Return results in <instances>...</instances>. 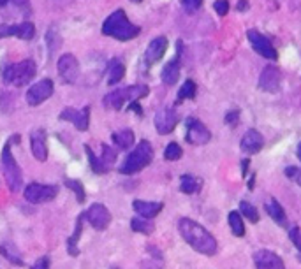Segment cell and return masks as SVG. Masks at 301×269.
<instances>
[{
    "label": "cell",
    "mask_w": 301,
    "mask_h": 269,
    "mask_svg": "<svg viewBox=\"0 0 301 269\" xmlns=\"http://www.w3.org/2000/svg\"><path fill=\"white\" fill-rule=\"evenodd\" d=\"M65 185H67L69 188L72 190L74 194H76V199L78 202H85L86 199V194H85V188H83V183L81 181H78V180H65Z\"/></svg>",
    "instance_id": "cell-35"
},
{
    "label": "cell",
    "mask_w": 301,
    "mask_h": 269,
    "mask_svg": "<svg viewBox=\"0 0 301 269\" xmlns=\"http://www.w3.org/2000/svg\"><path fill=\"white\" fill-rule=\"evenodd\" d=\"M133 208H134L136 213L139 215V217L152 220V218H155L157 215H159L160 211H162L164 204H162V202H148V201L136 199V201L133 202Z\"/></svg>",
    "instance_id": "cell-20"
},
{
    "label": "cell",
    "mask_w": 301,
    "mask_h": 269,
    "mask_svg": "<svg viewBox=\"0 0 301 269\" xmlns=\"http://www.w3.org/2000/svg\"><path fill=\"white\" fill-rule=\"evenodd\" d=\"M57 67H59V74L60 78L65 83H76L78 76H80V64H78L76 56L71 55V53H64L60 56L59 62H57Z\"/></svg>",
    "instance_id": "cell-9"
},
{
    "label": "cell",
    "mask_w": 301,
    "mask_h": 269,
    "mask_svg": "<svg viewBox=\"0 0 301 269\" xmlns=\"http://www.w3.org/2000/svg\"><path fill=\"white\" fill-rule=\"evenodd\" d=\"M35 72H37V67L34 64V60H23V62H18V64L7 65V67L2 70V78L6 85L25 86L28 81L34 80Z\"/></svg>",
    "instance_id": "cell-4"
},
{
    "label": "cell",
    "mask_w": 301,
    "mask_h": 269,
    "mask_svg": "<svg viewBox=\"0 0 301 269\" xmlns=\"http://www.w3.org/2000/svg\"><path fill=\"white\" fill-rule=\"evenodd\" d=\"M101 160H102V164L108 167V171H109V167L115 164V160H117V151L113 150L111 146H108V144H102V157H101Z\"/></svg>",
    "instance_id": "cell-36"
},
{
    "label": "cell",
    "mask_w": 301,
    "mask_h": 269,
    "mask_svg": "<svg viewBox=\"0 0 301 269\" xmlns=\"http://www.w3.org/2000/svg\"><path fill=\"white\" fill-rule=\"evenodd\" d=\"M213 7H215V11H217L218 16H225L229 12V2H228V0H217Z\"/></svg>",
    "instance_id": "cell-40"
},
{
    "label": "cell",
    "mask_w": 301,
    "mask_h": 269,
    "mask_svg": "<svg viewBox=\"0 0 301 269\" xmlns=\"http://www.w3.org/2000/svg\"><path fill=\"white\" fill-rule=\"evenodd\" d=\"M299 172H301V171H299L298 167H294V165H289V167L286 169V176H287V178H291V180H296Z\"/></svg>",
    "instance_id": "cell-44"
},
{
    "label": "cell",
    "mask_w": 301,
    "mask_h": 269,
    "mask_svg": "<svg viewBox=\"0 0 301 269\" xmlns=\"http://www.w3.org/2000/svg\"><path fill=\"white\" fill-rule=\"evenodd\" d=\"M7 2H9V0H0V7H4V6H6Z\"/></svg>",
    "instance_id": "cell-49"
},
{
    "label": "cell",
    "mask_w": 301,
    "mask_h": 269,
    "mask_svg": "<svg viewBox=\"0 0 301 269\" xmlns=\"http://www.w3.org/2000/svg\"><path fill=\"white\" fill-rule=\"evenodd\" d=\"M104 106L108 107V109H115V111H120L123 106H125L127 99H125V93H123V88L120 90H113V92H109L108 95L104 97Z\"/></svg>",
    "instance_id": "cell-24"
},
{
    "label": "cell",
    "mask_w": 301,
    "mask_h": 269,
    "mask_svg": "<svg viewBox=\"0 0 301 269\" xmlns=\"http://www.w3.org/2000/svg\"><path fill=\"white\" fill-rule=\"evenodd\" d=\"M240 209H241V215L249 222H252V223H257L259 222V211L255 209L254 204H250V202H247V201H241Z\"/></svg>",
    "instance_id": "cell-32"
},
{
    "label": "cell",
    "mask_w": 301,
    "mask_h": 269,
    "mask_svg": "<svg viewBox=\"0 0 301 269\" xmlns=\"http://www.w3.org/2000/svg\"><path fill=\"white\" fill-rule=\"evenodd\" d=\"M296 181H298V185H299V187H301V172H299V175H298V178H296Z\"/></svg>",
    "instance_id": "cell-50"
},
{
    "label": "cell",
    "mask_w": 301,
    "mask_h": 269,
    "mask_svg": "<svg viewBox=\"0 0 301 269\" xmlns=\"http://www.w3.org/2000/svg\"><path fill=\"white\" fill-rule=\"evenodd\" d=\"M249 162H250L249 159L241 160V169H243V176H245V178H247V171H249V165H250Z\"/></svg>",
    "instance_id": "cell-45"
},
{
    "label": "cell",
    "mask_w": 301,
    "mask_h": 269,
    "mask_svg": "<svg viewBox=\"0 0 301 269\" xmlns=\"http://www.w3.org/2000/svg\"><path fill=\"white\" fill-rule=\"evenodd\" d=\"M139 32H141V28H139L138 25L130 23L125 11H122V9L109 14L108 18H106L104 25H102V34L108 37H113V39H117V41L136 39V37L139 35Z\"/></svg>",
    "instance_id": "cell-2"
},
{
    "label": "cell",
    "mask_w": 301,
    "mask_h": 269,
    "mask_svg": "<svg viewBox=\"0 0 301 269\" xmlns=\"http://www.w3.org/2000/svg\"><path fill=\"white\" fill-rule=\"evenodd\" d=\"M20 37L23 41H32L35 35V27L32 23L25 22L16 27H2L0 28V37Z\"/></svg>",
    "instance_id": "cell-17"
},
{
    "label": "cell",
    "mask_w": 301,
    "mask_h": 269,
    "mask_svg": "<svg viewBox=\"0 0 301 269\" xmlns=\"http://www.w3.org/2000/svg\"><path fill=\"white\" fill-rule=\"evenodd\" d=\"M167 37L160 35V37H155L154 41H152L150 44H148L146 48V55L145 59L148 64H155V62H159L160 59H162L164 55H166V49H167Z\"/></svg>",
    "instance_id": "cell-18"
},
{
    "label": "cell",
    "mask_w": 301,
    "mask_h": 269,
    "mask_svg": "<svg viewBox=\"0 0 301 269\" xmlns=\"http://www.w3.org/2000/svg\"><path fill=\"white\" fill-rule=\"evenodd\" d=\"M85 151H86V155H88L90 167H92V171L96 172V175H106V172H108V167H106V165L102 164V160H101V159H97L96 153L92 151V148H90V146H85Z\"/></svg>",
    "instance_id": "cell-31"
},
{
    "label": "cell",
    "mask_w": 301,
    "mask_h": 269,
    "mask_svg": "<svg viewBox=\"0 0 301 269\" xmlns=\"http://www.w3.org/2000/svg\"><path fill=\"white\" fill-rule=\"evenodd\" d=\"M181 155H183V150L180 148L178 143H169L166 146V150H164V159L169 160V162L181 159Z\"/></svg>",
    "instance_id": "cell-34"
},
{
    "label": "cell",
    "mask_w": 301,
    "mask_h": 269,
    "mask_svg": "<svg viewBox=\"0 0 301 269\" xmlns=\"http://www.w3.org/2000/svg\"><path fill=\"white\" fill-rule=\"evenodd\" d=\"M148 92H150V90H148L146 85H133V86H127V88H123V93H125L127 102L139 101V99L146 97Z\"/></svg>",
    "instance_id": "cell-29"
},
{
    "label": "cell",
    "mask_w": 301,
    "mask_h": 269,
    "mask_svg": "<svg viewBox=\"0 0 301 269\" xmlns=\"http://www.w3.org/2000/svg\"><path fill=\"white\" fill-rule=\"evenodd\" d=\"M228 222H229L231 230H233V234L236 236V238H243V236H245V222H243V217L238 211H231L228 217Z\"/></svg>",
    "instance_id": "cell-28"
},
{
    "label": "cell",
    "mask_w": 301,
    "mask_h": 269,
    "mask_svg": "<svg viewBox=\"0 0 301 269\" xmlns=\"http://www.w3.org/2000/svg\"><path fill=\"white\" fill-rule=\"evenodd\" d=\"M245 9H249V2L247 0H240L238 2V11H245Z\"/></svg>",
    "instance_id": "cell-46"
},
{
    "label": "cell",
    "mask_w": 301,
    "mask_h": 269,
    "mask_svg": "<svg viewBox=\"0 0 301 269\" xmlns=\"http://www.w3.org/2000/svg\"><path fill=\"white\" fill-rule=\"evenodd\" d=\"M125 76V65L122 64L120 59H115L109 62V70H108V85H117L120 83Z\"/></svg>",
    "instance_id": "cell-25"
},
{
    "label": "cell",
    "mask_w": 301,
    "mask_h": 269,
    "mask_svg": "<svg viewBox=\"0 0 301 269\" xmlns=\"http://www.w3.org/2000/svg\"><path fill=\"white\" fill-rule=\"evenodd\" d=\"M247 37H249L250 44H252V48L259 53V55L265 56V59H268V60H277V51H275L273 44L270 43L268 37H265L255 30L247 32Z\"/></svg>",
    "instance_id": "cell-13"
},
{
    "label": "cell",
    "mask_w": 301,
    "mask_h": 269,
    "mask_svg": "<svg viewBox=\"0 0 301 269\" xmlns=\"http://www.w3.org/2000/svg\"><path fill=\"white\" fill-rule=\"evenodd\" d=\"M181 4H183V7L187 12H196L201 9L203 0H181Z\"/></svg>",
    "instance_id": "cell-37"
},
{
    "label": "cell",
    "mask_w": 301,
    "mask_h": 269,
    "mask_svg": "<svg viewBox=\"0 0 301 269\" xmlns=\"http://www.w3.org/2000/svg\"><path fill=\"white\" fill-rule=\"evenodd\" d=\"M162 260L164 259H150V260H145V262L141 264L143 269H162Z\"/></svg>",
    "instance_id": "cell-41"
},
{
    "label": "cell",
    "mask_w": 301,
    "mask_h": 269,
    "mask_svg": "<svg viewBox=\"0 0 301 269\" xmlns=\"http://www.w3.org/2000/svg\"><path fill=\"white\" fill-rule=\"evenodd\" d=\"M289 239L294 243V246L301 252V233H299V229L296 225L289 229Z\"/></svg>",
    "instance_id": "cell-38"
},
{
    "label": "cell",
    "mask_w": 301,
    "mask_h": 269,
    "mask_svg": "<svg viewBox=\"0 0 301 269\" xmlns=\"http://www.w3.org/2000/svg\"><path fill=\"white\" fill-rule=\"evenodd\" d=\"M130 2H136V4H139V2H143V0H130Z\"/></svg>",
    "instance_id": "cell-51"
},
{
    "label": "cell",
    "mask_w": 301,
    "mask_h": 269,
    "mask_svg": "<svg viewBox=\"0 0 301 269\" xmlns=\"http://www.w3.org/2000/svg\"><path fill=\"white\" fill-rule=\"evenodd\" d=\"M155 129L159 132L160 136H166V134H171L173 130H175L176 123H178V114H176V111L173 109V107H164V109H160L159 113L155 114Z\"/></svg>",
    "instance_id": "cell-12"
},
{
    "label": "cell",
    "mask_w": 301,
    "mask_h": 269,
    "mask_svg": "<svg viewBox=\"0 0 301 269\" xmlns=\"http://www.w3.org/2000/svg\"><path fill=\"white\" fill-rule=\"evenodd\" d=\"M130 229L134 230V233H139V234H152L155 230V225L152 223V220H148V218H133V222H130Z\"/></svg>",
    "instance_id": "cell-30"
},
{
    "label": "cell",
    "mask_w": 301,
    "mask_h": 269,
    "mask_svg": "<svg viewBox=\"0 0 301 269\" xmlns=\"http://www.w3.org/2000/svg\"><path fill=\"white\" fill-rule=\"evenodd\" d=\"M0 164H2V171L6 176V183L11 192H20L23 185V172L20 169L18 162H16L14 155L11 153L9 143L4 144L2 148V157H0Z\"/></svg>",
    "instance_id": "cell-5"
},
{
    "label": "cell",
    "mask_w": 301,
    "mask_h": 269,
    "mask_svg": "<svg viewBox=\"0 0 301 269\" xmlns=\"http://www.w3.org/2000/svg\"><path fill=\"white\" fill-rule=\"evenodd\" d=\"M178 229H180L181 238H183L196 252H199V254H203V255H208V257L217 254L218 243H217L215 236L210 233V230H206L201 223L194 222L191 218H180Z\"/></svg>",
    "instance_id": "cell-1"
},
{
    "label": "cell",
    "mask_w": 301,
    "mask_h": 269,
    "mask_svg": "<svg viewBox=\"0 0 301 269\" xmlns=\"http://www.w3.org/2000/svg\"><path fill=\"white\" fill-rule=\"evenodd\" d=\"M282 85V74L275 65H268L262 69L261 78H259V88L268 93H277Z\"/></svg>",
    "instance_id": "cell-11"
},
{
    "label": "cell",
    "mask_w": 301,
    "mask_h": 269,
    "mask_svg": "<svg viewBox=\"0 0 301 269\" xmlns=\"http://www.w3.org/2000/svg\"><path fill=\"white\" fill-rule=\"evenodd\" d=\"M238 118H240V111L234 109V111H231V113H228V117H225V123H228V125H236Z\"/></svg>",
    "instance_id": "cell-43"
},
{
    "label": "cell",
    "mask_w": 301,
    "mask_h": 269,
    "mask_svg": "<svg viewBox=\"0 0 301 269\" xmlns=\"http://www.w3.org/2000/svg\"><path fill=\"white\" fill-rule=\"evenodd\" d=\"M298 159L301 160V143L298 144Z\"/></svg>",
    "instance_id": "cell-48"
},
{
    "label": "cell",
    "mask_w": 301,
    "mask_h": 269,
    "mask_svg": "<svg viewBox=\"0 0 301 269\" xmlns=\"http://www.w3.org/2000/svg\"><path fill=\"white\" fill-rule=\"evenodd\" d=\"M30 148L39 162H44L48 159V144H46V132H44V129H35L30 134Z\"/></svg>",
    "instance_id": "cell-16"
},
{
    "label": "cell",
    "mask_w": 301,
    "mask_h": 269,
    "mask_svg": "<svg viewBox=\"0 0 301 269\" xmlns=\"http://www.w3.org/2000/svg\"><path fill=\"white\" fill-rule=\"evenodd\" d=\"M189 144H194V146H201V144H206L210 139H212V134L210 130L206 129L203 123L196 118H189L187 120V136H185Z\"/></svg>",
    "instance_id": "cell-10"
},
{
    "label": "cell",
    "mask_w": 301,
    "mask_h": 269,
    "mask_svg": "<svg viewBox=\"0 0 301 269\" xmlns=\"http://www.w3.org/2000/svg\"><path fill=\"white\" fill-rule=\"evenodd\" d=\"M266 213L270 215L271 218H273L275 222L278 223L280 227H287V217H286V211L280 206L278 201L271 199L266 202Z\"/></svg>",
    "instance_id": "cell-22"
},
{
    "label": "cell",
    "mask_w": 301,
    "mask_h": 269,
    "mask_svg": "<svg viewBox=\"0 0 301 269\" xmlns=\"http://www.w3.org/2000/svg\"><path fill=\"white\" fill-rule=\"evenodd\" d=\"M197 92V86L192 80H187L181 85L180 92H178V101H185V99H194Z\"/></svg>",
    "instance_id": "cell-33"
},
{
    "label": "cell",
    "mask_w": 301,
    "mask_h": 269,
    "mask_svg": "<svg viewBox=\"0 0 301 269\" xmlns=\"http://www.w3.org/2000/svg\"><path fill=\"white\" fill-rule=\"evenodd\" d=\"M53 81L51 80H41L37 81L35 85H32L27 92V104L28 106H39L43 104L44 101H48L49 97L53 95Z\"/></svg>",
    "instance_id": "cell-8"
},
{
    "label": "cell",
    "mask_w": 301,
    "mask_h": 269,
    "mask_svg": "<svg viewBox=\"0 0 301 269\" xmlns=\"http://www.w3.org/2000/svg\"><path fill=\"white\" fill-rule=\"evenodd\" d=\"M59 194V188L55 185H43V183H30L25 188V199L32 204H43V202L53 201Z\"/></svg>",
    "instance_id": "cell-6"
},
{
    "label": "cell",
    "mask_w": 301,
    "mask_h": 269,
    "mask_svg": "<svg viewBox=\"0 0 301 269\" xmlns=\"http://www.w3.org/2000/svg\"><path fill=\"white\" fill-rule=\"evenodd\" d=\"M111 139H113V143L117 144L120 150H129L134 144V132L130 129L115 132V134H111Z\"/></svg>",
    "instance_id": "cell-26"
},
{
    "label": "cell",
    "mask_w": 301,
    "mask_h": 269,
    "mask_svg": "<svg viewBox=\"0 0 301 269\" xmlns=\"http://www.w3.org/2000/svg\"><path fill=\"white\" fill-rule=\"evenodd\" d=\"M83 220H85V213H81L80 218H78V222H76L74 234L67 239V254L72 255V257H76V255L80 254V250H78V241H80L81 233H83Z\"/></svg>",
    "instance_id": "cell-23"
},
{
    "label": "cell",
    "mask_w": 301,
    "mask_h": 269,
    "mask_svg": "<svg viewBox=\"0 0 301 269\" xmlns=\"http://www.w3.org/2000/svg\"><path fill=\"white\" fill-rule=\"evenodd\" d=\"M30 269H49V257H48V255H44V257H39Z\"/></svg>",
    "instance_id": "cell-42"
},
{
    "label": "cell",
    "mask_w": 301,
    "mask_h": 269,
    "mask_svg": "<svg viewBox=\"0 0 301 269\" xmlns=\"http://www.w3.org/2000/svg\"><path fill=\"white\" fill-rule=\"evenodd\" d=\"M152 160H154V148L148 141H141L123 160L120 172L122 175H136V172L143 171L146 165H150Z\"/></svg>",
    "instance_id": "cell-3"
},
{
    "label": "cell",
    "mask_w": 301,
    "mask_h": 269,
    "mask_svg": "<svg viewBox=\"0 0 301 269\" xmlns=\"http://www.w3.org/2000/svg\"><path fill=\"white\" fill-rule=\"evenodd\" d=\"M201 185H203V181L199 180V178L192 176V175H183L180 180V190L183 194H196L201 190Z\"/></svg>",
    "instance_id": "cell-27"
},
{
    "label": "cell",
    "mask_w": 301,
    "mask_h": 269,
    "mask_svg": "<svg viewBox=\"0 0 301 269\" xmlns=\"http://www.w3.org/2000/svg\"><path fill=\"white\" fill-rule=\"evenodd\" d=\"M254 264L257 269H286L284 260L270 250H257L254 254Z\"/></svg>",
    "instance_id": "cell-15"
},
{
    "label": "cell",
    "mask_w": 301,
    "mask_h": 269,
    "mask_svg": "<svg viewBox=\"0 0 301 269\" xmlns=\"http://www.w3.org/2000/svg\"><path fill=\"white\" fill-rule=\"evenodd\" d=\"M60 120L64 122H72L78 130H88L90 123V107H83V109H72L67 107L60 113Z\"/></svg>",
    "instance_id": "cell-14"
},
{
    "label": "cell",
    "mask_w": 301,
    "mask_h": 269,
    "mask_svg": "<svg viewBox=\"0 0 301 269\" xmlns=\"http://www.w3.org/2000/svg\"><path fill=\"white\" fill-rule=\"evenodd\" d=\"M85 218L96 230H106L111 223L109 209L104 204H101V202H96V204L90 206L88 211L85 213Z\"/></svg>",
    "instance_id": "cell-7"
},
{
    "label": "cell",
    "mask_w": 301,
    "mask_h": 269,
    "mask_svg": "<svg viewBox=\"0 0 301 269\" xmlns=\"http://www.w3.org/2000/svg\"><path fill=\"white\" fill-rule=\"evenodd\" d=\"M0 254H2L7 260H9V262L16 264V266H23V260L20 257H16V255L9 254V252H7V246H0Z\"/></svg>",
    "instance_id": "cell-39"
},
{
    "label": "cell",
    "mask_w": 301,
    "mask_h": 269,
    "mask_svg": "<svg viewBox=\"0 0 301 269\" xmlns=\"http://www.w3.org/2000/svg\"><path fill=\"white\" fill-rule=\"evenodd\" d=\"M16 4H18V6H22V7H25L28 4V0H14Z\"/></svg>",
    "instance_id": "cell-47"
},
{
    "label": "cell",
    "mask_w": 301,
    "mask_h": 269,
    "mask_svg": "<svg viewBox=\"0 0 301 269\" xmlns=\"http://www.w3.org/2000/svg\"><path fill=\"white\" fill-rule=\"evenodd\" d=\"M160 78H162L164 85H167V86L176 85V81H178V78H180V60L175 59V60L167 62V64L164 65Z\"/></svg>",
    "instance_id": "cell-21"
},
{
    "label": "cell",
    "mask_w": 301,
    "mask_h": 269,
    "mask_svg": "<svg viewBox=\"0 0 301 269\" xmlns=\"http://www.w3.org/2000/svg\"><path fill=\"white\" fill-rule=\"evenodd\" d=\"M262 144H265V139H262V136L259 134V132L255 129H250V130H247V134L241 138L240 148H241V151L254 155V153L261 151Z\"/></svg>",
    "instance_id": "cell-19"
}]
</instances>
